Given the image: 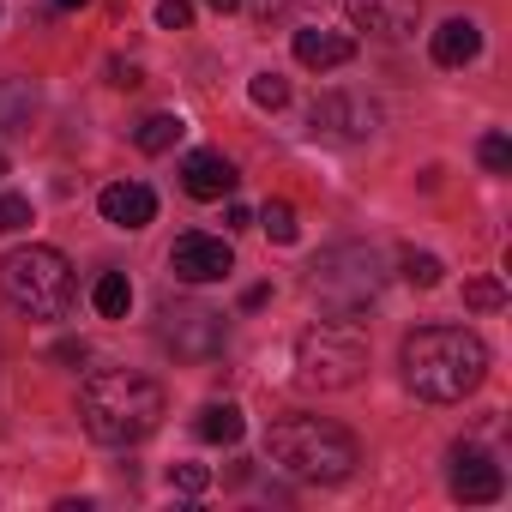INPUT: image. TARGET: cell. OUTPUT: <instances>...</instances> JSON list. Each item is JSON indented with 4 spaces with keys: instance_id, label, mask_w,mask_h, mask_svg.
Returning <instances> with one entry per match:
<instances>
[{
    "instance_id": "d6986e66",
    "label": "cell",
    "mask_w": 512,
    "mask_h": 512,
    "mask_svg": "<svg viewBox=\"0 0 512 512\" xmlns=\"http://www.w3.org/2000/svg\"><path fill=\"white\" fill-rule=\"evenodd\" d=\"M37 109V91L25 79H0V127H25Z\"/></svg>"
},
{
    "instance_id": "d6a6232c",
    "label": "cell",
    "mask_w": 512,
    "mask_h": 512,
    "mask_svg": "<svg viewBox=\"0 0 512 512\" xmlns=\"http://www.w3.org/2000/svg\"><path fill=\"white\" fill-rule=\"evenodd\" d=\"M55 7H61V13H79V7H91V0H55Z\"/></svg>"
},
{
    "instance_id": "ba28073f",
    "label": "cell",
    "mask_w": 512,
    "mask_h": 512,
    "mask_svg": "<svg viewBox=\"0 0 512 512\" xmlns=\"http://www.w3.org/2000/svg\"><path fill=\"white\" fill-rule=\"evenodd\" d=\"M374 127H380V103H368L356 91H326L308 109V133L326 145H362V139H374Z\"/></svg>"
},
{
    "instance_id": "8fae6325",
    "label": "cell",
    "mask_w": 512,
    "mask_h": 512,
    "mask_svg": "<svg viewBox=\"0 0 512 512\" xmlns=\"http://www.w3.org/2000/svg\"><path fill=\"white\" fill-rule=\"evenodd\" d=\"M416 19H422V0H350V25L380 43H404Z\"/></svg>"
},
{
    "instance_id": "603a6c76",
    "label": "cell",
    "mask_w": 512,
    "mask_h": 512,
    "mask_svg": "<svg viewBox=\"0 0 512 512\" xmlns=\"http://www.w3.org/2000/svg\"><path fill=\"white\" fill-rule=\"evenodd\" d=\"M476 157H482V169H488V175H506V169H512V139H506V133H482Z\"/></svg>"
},
{
    "instance_id": "8992f818",
    "label": "cell",
    "mask_w": 512,
    "mask_h": 512,
    "mask_svg": "<svg viewBox=\"0 0 512 512\" xmlns=\"http://www.w3.org/2000/svg\"><path fill=\"white\" fill-rule=\"evenodd\" d=\"M368 374V344L356 326H308L296 338V380L308 392H350Z\"/></svg>"
},
{
    "instance_id": "ffe728a7",
    "label": "cell",
    "mask_w": 512,
    "mask_h": 512,
    "mask_svg": "<svg viewBox=\"0 0 512 512\" xmlns=\"http://www.w3.org/2000/svg\"><path fill=\"white\" fill-rule=\"evenodd\" d=\"M464 308H470V314L506 308V284H500V278H470V284H464Z\"/></svg>"
},
{
    "instance_id": "9a60e30c",
    "label": "cell",
    "mask_w": 512,
    "mask_h": 512,
    "mask_svg": "<svg viewBox=\"0 0 512 512\" xmlns=\"http://www.w3.org/2000/svg\"><path fill=\"white\" fill-rule=\"evenodd\" d=\"M428 49H434L440 67H470V61L482 55V25H476V19H446Z\"/></svg>"
},
{
    "instance_id": "836d02e7",
    "label": "cell",
    "mask_w": 512,
    "mask_h": 512,
    "mask_svg": "<svg viewBox=\"0 0 512 512\" xmlns=\"http://www.w3.org/2000/svg\"><path fill=\"white\" fill-rule=\"evenodd\" d=\"M0 175H7V151H0Z\"/></svg>"
},
{
    "instance_id": "d4e9b609",
    "label": "cell",
    "mask_w": 512,
    "mask_h": 512,
    "mask_svg": "<svg viewBox=\"0 0 512 512\" xmlns=\"http://www.w3.org/2000/svg\"><path fill=\"white\" fill-rule=\"evenodd\" d=\"M31 223V199L25 193H0V235H19Z\"/></svg>"
},
{
    "instance_id": "7c38bea8",
    "label": "cell",
    "mask_w": 512,
    "mask_h": 512,
    "mask_svg": "<svg viewBox=\"0 0 512 512\" xmlns=\"http://www.w3.org/2000/svg\"><path fill=\"white\" fill-rule=\"evenodd\" d=\"M97 211H103V223H115V229H145V223L157 217V193H151L145 181H109V187L97 193Z\"/></svg>"
},
{
    "instance_id": "6da1fadb",
    "label": "cell",
    "mask_w": 512,
    "mask_h": 512,
    "mask_svg": "<svg viewBox=\"0 0 512 512\" xmlns=\"http://www.w3.org/2000/svg\"><path fill=\"white\" fill-rule=\"evenodd\" d=\"M163 410H169L163 386L133 368H91L79 386V422L103 446H139L145 434H157Z\"/></svg>"
},
{
    "instance_id": "7a4b0ae2",
    "label": "cell",
    "mask_w": 512,
    "mask_h": 512,
    "mask_svg": "<svg viewBox=\"0 0 512 512\" xmlns=\"http://www.w3.org/2000/svg\"><path fill=\"white\" fill-rule=\"evenodd\" d=\"M398 362H404V386H410L416 398H428V404H458V398H470V392L482 386V374H488V344H482L476 332H464V326H422V332L404 338Z\"/></svg>"
},
{
    "instance_id": "e0dca14e",
    "label": "cell",
    "mask_w": 512,
    "mask_h": 512,
    "mask_svg": "<svg viewBox=\"0 0 512 512\" xmlns=\"http://www.w3.org/2000/svg\"><path fill=\"white\" fill-rule=\"evenodd\" d=\"M193 428H199V440H211V446H235L247 422H241V410H235V404H205Z\"/></svg>"
},
{
    "instance_id": "9c48e42d",
    "label": "cell",
    "mask_w": 512,
    "mask_h": 512,
    "mask_svg": "<svg viewBox=\"0 0 512 512\" xmlns=\"http://www.w3.org/2000/svg\"><path fill=\"white\" fill-rule=\"evenodd\" d=\"M169 272L181 278V284H223L229 272H235V247L223 241V235H181L175 247H169Z\"/></svg>"
},
{
    "instance_id": "4316f807",
    "label": "cell",
    "mask_w": 512,
    "mask_h": 512,
    "mask_svg": "<svg viewBox=\"0 0 512 512\" xmlns=\"http://www.w3.org/2000/svg\"><path fill=\"white\" fill-rule=\"evenodd\" d=\"M157 25L163 31H187L193 25V7H187V0H157Z\"/></svg>"
},
{
    "instance_id": "30bf717a",
    "label": "cell",
    "mask_w": 512,
    "mask_h": 512,
    "mask_svg": "<svg viewBox=\"0 0 512 512\" xmlns=\"http://www.w3.org/2000/svg\"><path fill=\"white\" fill-rule=\"evenodd\" d=\"M500 488H506V476H500V464L482 446H458L452 452V494L464 506H488V500H500Z\"/></svg>"
},
{
    "instance_id": "7402d4cb",
    "label": "cell",
    "mask_w": 512,
    "mask_h": 512,
    "mask_svg": "<svg viewBox=\"0 0 512 512\" xmlns=\"http://www.w3.org/2000/svg\"><path fill=\"white\" fill-rule=\"evenodd\" d=\"M404 278H410L416 290H434V284L446 278V266L434 260V253H416V247H410V253H404Z\"/></svg>"
},
{
    "instance_id": "277c9868",
    "label": "cell",
    "mask_w": 512,
    "mask_h": 512,
    "mask_svg": "<svg viewBox=\"0 0 512 512\" xmlns=\"http://www.w3.org/2000/svg\"><path fill=\"white\" fill-rule=\"evenodd\" d=\"M0 296L31 320H61L73 308V266L61 247H13L0 260Z\"/></svg>"
},
{
    "instance_id": "f546056e",
    "label": "cell",
    "mask_w": 512,
    "mask_h": 512,
    "mask_svg": "<svg viewBox=\"0 0 512 512\" xmlns=\"http://www.w3.org/2000/svg\"><path fill=\"white\" fill-rule=\"evenodd\" d=\"M266 302H272V290H266V284H253V290L241 296V308H266Z\"/></svg>"
},
{
    "instance_id": "52a82bcc",
    "label": "cell",
    "mask_w": 512,
    "mask_h": 512,
    "mask_svg": "<svg viewBox=\"0 0 512 512\" xmlns=\"http://www.w3.org/2000/svg\"><path fill=\"white\" fill-rule=\"evenodd\" d=\"M157 338H163V350H175L181 362H211V356H223L229 326H223V314H211V308H199V302H181V308H163Z\"/></svg>"
},
{
    "instance_id": "f1b7e54d",
    "label": "cell",
    "mask_w": 512,
    "mask_h": 512,
    "mask_svg": "<svg viewBox=\"0 0 512 512\" xmlns=\"http://www.w3.org/2000/svg\"><path fill=\"white\" fill-rule=\"evenodd\" d=\"M85 356H91V350H85V338H61V344H55V362H67V368H79Z\"/></svg>"
},
{
    "instance_id": "4fadbf2b",
    "label": "cell",
    "mask_w": 512,
    "mask_h": 512,
    "mask_svg": "<svg viewBox=\"0 0 512 512\" xmlns=\"http://www.w3.org/2000/svg\"><path fill=\"white\" fill-rule=\"evenodd\" d=\"M235 163L223 157V151H193L187 163H181V187L193 193V199H229L235 193Z\"/></svg>"
},
{
    "instance_id": "5bb4252c",
    "label": "cell",
    "mask_w": 512,
    "mask_h": 512,
    "mask_svg": "<svg viewBox=\"0 0 512 512\" xmlns=\"http://www.w3.org/2000/svg\"><path fill=\"white\" fill-rule=\"evenodd\" d=\"M296 61L314 67V73H332V67L356 61V37H344V31H296Z\"/></svg>"
},
{
    "instance_id": "ac0fdd59",
    "label": "cell",
    "mask_w": 512,
    "mask_h": 512,
    "mask_svg": "<svg viewBox=\"0 0 512 512\" xmlns=\"http://www.w3.org/2000/svg\"><path fill=\"white\" fill-rule=\"evenodd\" d=\"M181 133H187V121H181V115H145V121L133 127V145L157 157V151H169V145H175Z\"/></svg>"
},
{
    "instance_id": "83f0119b",
    "label": "cell",
    "mask_w": 512,
    "mask_h": 512,
    "mask_svg": "<svg viewBox=\"0 0 512 512\" xmlns=\"http://www.w3.org/2000/svg\"><path fill=\"white\" fill-rule=\"evenodd\" d=\"M109 85L115 91H139L145 79H139V61H109Z\"/></svg>"
},
{
    "instance_id": "1f68e13d",
    "label": "cell",
    "mask_w": 512,
    "mask_h": 512,
    "mask_svg": "<svg viewBox=\"0 0 512 512\" xmlns=\"http://www.w3.org/2000/svg\"><path fill=\"white\" fill-rule=\"evenodd\" d=\"M205 7H211V13H235V7H241V0H205Z\"/></svg>"
},
{
    "instance_id": "3957f363",
    "label": "cell",
    "mask_w": 512,
    "mask_h": 512,
    "mask_svg": "<svg viewBox=\"0 0 512 512\" xmlns=\"http://www.w3.org/2000/svg\"><path fill=\"white\" fill-rule=\"evenodd\" d=\"M266 458L284 476H296V482H344L362 464L356 440L338 422H326V416H284V422H272Z\"/></svg>"
},
{
    "instance_id": "2e32d148",
    "label": "cell",
    "mask_w": 512,
    "mask_h": 512,
    "mask_svg": "<svg viewBox=\"0 0 512 512\" xmlns=\"http://www.w3.org/2000/svg\"><path fill=\"white\" fill-rule=\"evenodd\" d=\"M91 308H97L103 320H127V308H133V284H127V272H103V278L91 284Z\"/></svg>"
},
{
    "instance_id": "44dd1931",
    "label": "cell",
    "mask_w": 512,
    "mask_h": 512,
    "mask_svg": "<svg viewBox=\"0 0 512 512\" xmlns=\"http://www.w3.org/2000/svg\"><path fill=\"white\" fill-rule=\"evenodd\" d=\"M247 97L260 103V109H284V103H290V79H284V73H253Z\"/></svg>"
},
{
    "instance_id": "484cf974",
    "label": "cell",
    "mask_w": 512,
    "mask_h": 512,
    "mask_svg": "<svg viewBox=\"0 0 512 512\" xmlns=\"http://www.w3.org/2000/svg\"><path fill=\"white\" fill-rule=\"evenodd\" d=\"M169 482H175L181 494H205V488H211V470H205V464H175Z\"/></svg>"
},
{
    "instance_id": "5b68a950",
    "label": "cell",
    "mask_w": 512,
    "mask_h": 512,
    "mask_svg": "<svg viewBox=\"0 0 512 512\" xmlns=\"http://www.w3.org/2000/svg\"><path fill=\"white\" fill-rule=\"evenodd\" d=\"M380 284H386L380 253L362 247V241H338V247H326L320 260L308 266V296H314L326 314H338V320L374 308V302H380Z\"/></svg>"
},
{
    "instance_id": "cb8c5ba5",
    "label": "cell",
    "mask_w": 512,
    "mask_h": 512,
    "mask_svg": "<svg viewBox=\"0 0 512 512\" xmlns=\"http://www.w3.org/2000/svg\"><path fill=\"white\" fill-rule=\"evenodd\" d=\"M260 223H266L272 241H296V205H290V199H272V205L260 211Z\"/></svg>"
},
{
    "instance_id": "4dcf8cb0",
    "label": "cell",
    "mask_w": 512,
    "mask_h": 512,
    "mask_svg": "<svg viewBox=\"0 0 512 512\" xmlns=\"http://www.w3.org/2000/svg\"><path fill=\"white\" fill-rule=\"evenodd\" d=\"M247 223H253V211H247V205H235V199H229V229H247Z\"/></svg>"
}]
</instances>
